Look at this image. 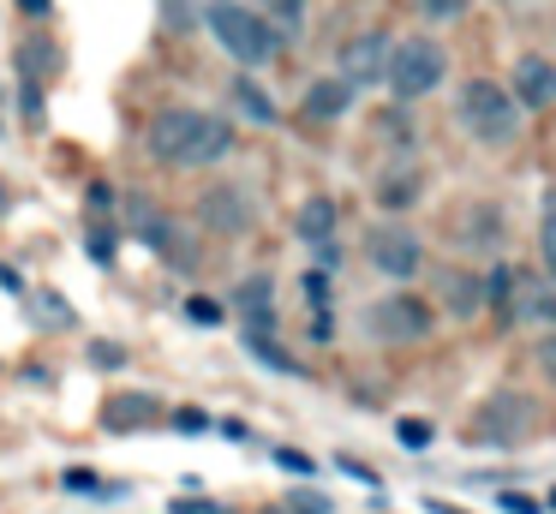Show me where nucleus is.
Here are the masks:
<instances>
[{
    "label": "nucleus",
    "mask_w": 556,
    "mask_h": 514,
    "mask_svg": "<svg viewBox=\"0 0 556 514\" xmlns=\"http://www.w3.org/2000/svg\"><path fill=\"white\" fill-rule=\"evenodd\" d=\"M144 150L168 167H216L233 155V126L210 108H162L144 126Z\"/></svg>",
    "instance_id": "nucleus-1"
},
{
    "label": "nucleus",
    "mask_w": 556,
    "mask_h": 514,
    "mask_svg": "<svg viewBox=\"0 0 556 514\" xmlns=\"http://www.w3.org/2000/svg\"><path fill=\"white\" fill-rule=\"evenodd\" d=\"M204 24H210V36L222 42V54L240 60L245 72H252V66H269V60L281 54V30H276V24H269L257 7H245V0H210V7H204Z\"/></svg>",
    "instance_id": "nucleus-2"
},
{
    "label": "nucleus",
    "mask_w": 556,
    "mask_h": 514,
    "mask_svg": "<svg viewBox=\"0 0 556 514\" xmlns=\"http://www.w3.org/2000/svg\"><path fill=\"white\" fill-rule=\"evenodd\" d=\"M460 126H467L479 143H491V150L515 143L520 108H515V96H508V84H496V78H467L460 84Z\"/></svg>",
    "instance_id": "nucleus-3"
},
{
    "label": "nucleus",
    "mask_w": 556,
    "mask_h": 514,
    "mask_svg": "<svg viewBox=\"0 0 556 514\" xmlns=\"http://www.w3.org/2000/svg\"><path fill=\"white\" fill-rule=\"evenodd\" d=\"M448 60L443 48L431 42V36H407V42L389 48V66H383V84L395 102H419V96H431L437 84H443Z\"/></svg>",
    "instance_id": "nucleus-4"
},
{
    "label": "nucleus",
    "mask_w": 556,
    "mask_h": 514,
    "mask_svg": "<svg viewBox=\"0 0 556 514\" xmlns=\"http://www.w3.org/2000/svg\"><path fill=\"white\" fill-rule=\"evenodd\" d=\"M431 305H425L419 293H389V299H377L371 311H365V329L377 335V341H395V347H407V341H425L431 335Z\"/></svg>",
    "instance_id": "nucleus-5"
},
{
    "label": "nucleus",
    "mask_w": 556,
    "mask_h": 514,
    "mask_svg": "<svg viewBox=\"0 0 556 514\" xmlns=\"http://www.w3.org/2000/svg\"><path fill=\"white\" fill-rule=\"evenodd\" d=\"M365 258H371L377 275H389V281H413V275L425 269V246L413 227L401 222H377L371 239H365Z\"/></svg>",
    "instance_id": "nucleus-6"
},
{
    "label": "nucleus",
    "mask_w": 556,
    "mask_h": 514,
    "mask_svg": "<svg viewBox=\"0 0 556 514\" xmlns=\"http://www.w3.org/2000/svg\"><path fill=\"white\" fill-rule=\"evenodd\" d=\"M532 425H539V406H532L520 389H503V394H491V401L479 406L472 437H479V442H503V449H508V442H527Z\"/></svg>",
    "instance_id": "nucleus-7"
},
{
    "label": "nucleus",
    "mask_w": 556,
    "mask_h": 514,
    "mask_svg": "<svg viewBox=\"0 0 556 514\" xmlns=\"http://www.w3.org/2000/svg\"><path fill=\"white\" fill-rule=\"evenodd\" d=\"M389 36L383 30H365V36H353V42H341V54H336V78H348L353 90L359 84H383V66H389Z\"/></svg>",
    "instance_id": "nucleus-8"
},
{
    "label": "nucleus",
    "mask_w": 556,
    "mask_h": 514,
    "mask_svg": "<svg viewBox=\"0 0 556 514\" xmlns=\"http://www.w3.org/2000/svg\"><path fill=\"white\" fill-rule=\"evenodd\" d=\"M252 198H245L240 186H210L204 198H198V222L210 227V234H245V227H252Z\"/></svg>",
    "instance_id": "nucleus-9"
},
{
    "label": "nucleus",
    "mask_w": 556,
    "mask_h": 514,
    "mask_svg": "<svg viewBox=\"0 0 556 514\" xmlns=\"http://www.w3.org/2000/svg\"><path fill=\"white\" fill-rule=\"evenodd\" d=\"M508 96H515V108H556V60L520 54L515 78H508Z\"/></svg>",
    "instance_id": "nucleus-10"
},
{
    "label": "nucleus",
    "mask_w": 556,
    "mask_h": 514,
    "mask_svg": "<svg viewBox=\"0 0 556 514\" xmlns=\"http://www.w3.org/2000/svg\"><path fill=\"white\" fill-rule=\"evenodd\" d=\"M503 323H556V293L515 269V287H508V305H503Z\"/></svg>",
    "instance_id": "nucleus-11"
},
{
    "label": "nucleus",
    "mask_w": 556,
    "mask_h": 514,
    "mask_svg": "<svg viewBox=\"0 0 556 514\" xmlns=\"http://www.w3.org/2000/svg\"><path fill=\"white\" fill-rule=\"evenodd\" d=\"M240 311H245V335H269V323H276V281L269 275L240 281Z\"/></svg>",
    "instance_id": "nucleus-12"
},
{
    "label": "nucleus",
    "mask_w": 556,
    "mask_h": 514,
    "mask_svg": "<svg viewBox=\"0 0 556 514\" xmlns=\"http://www.w3.org/2000/svg\"><path fill=\"white\" fill-rule=\"evenodd\" d=\"M156 413L162 406L150 401V394H114V401L102 406V425L109 430H144V425H156Z\"/></svg>",
    "instance_id": "nucleus-13"
},
{
    "label": "nucleus",
    "mask_w": 556,
    "mask_h": 514,
    "mask_svg": "<svg viewBox=\"0 0 556 514\" xmlns=\"http://www.w3.org/2000/svg\"><path fill=\"white\" fill-rule=\"evenodd\" d=\"M293 234H300L305 246L324 251L329 239H336V198H305V203H300V222H293Z\"/></svg>",
    "instance_id": "nucleus-14"
},
{
    "label": "nucleus",
    "mask_w": 556,
    "mask_h": 514,
    "mask_svg": "<svg viewBox=\"0 0 556 514\" xmlns=\"http://www.w3.org/2000/svg\"><path fill=\"white\" fill-rule=\"evenodd\" d=\"M437 293H443V305L455 311V317H472V311L484 305L479 275H467V269H437Z\"/></svg>",
    "instance_id": "nucleus-15"
},
{
    "label": "nucleus",
    "mask_w": 556,
    "mask_h": 514,
    "mask_svg": "<svg viewBox=\"0 0 556 514\" xmlns=\"http://www.w3.org/2000/svg\"><path fill=\"white\" fill-rule=\"evenodd\" d=\"M353 108V84L348 78H317L312 90H305V114L312 120H341Z\"/></svg>",
    "instance_id": "nucleus-16"
},
{
    "label": "nucleus",
    "mask_w": 556,
    "mask_h": 514,
    "mask_svg": "<svg viewBox=\"0 0 556 514\" xmlns=\"http://www.w3.org/2000/svg\"><path fill=\"white\" fill-rule=\"evenodd\" d=\"M233 102H240V114H252L257 126H276V120H281V108L269 102V90L252 78V72H240V78H233Z\"/></svg>",
    "instance_id": "nucleus-17"
},
{
    "label": "nucleus",
    "mask_w": 556,
    "mask_h": 514,
    "mask_svg": "<svg viewBox=\"0 0 556 514\" xmlns=\"http://www.w3.org/2000/svg\"><path fill=\"white\" fill-rule=\"evenodd\" d=\"M413 198H419V174H383L377 179V203H383V210H407Z\"/></svg>",
    "instance_id": "nucleus-18"
},
{
    "label": "nucleus",
    "mask_w": 556,
    "mask_h": 514,
    "mask_svg": "<svg viewBox=\"0 0 556 514\" xmlns=\"http://www.w3.org/2000/svg\"><path fill=\"white\" fill-rule=\"evenodd\" d=\"M245 7H257L276 30H300L305 24V0H245Z\"/></svg>",
    "instance_id": "nucleus-19"
},
{
    "label": "nucleus",
    "mask_w": 556,
    "mask_h": 514,
    "mask_svg": "<svg viewBox=\"0 0 556 514\" xmlns=\"http://www.w3.org/2000/svg\"><path fill=\"white\" fill-rule=\"evenodd\" d=\"M245 353H257V359H264L269 371H300V365H293V359L281 353L276 341H269V335H245Z\"/></svg>",
    "instance_id": "nucleus-20"
},
{
    "label": "nucleus",
    "mask_w": 556,
    "mask_h": 514,
    "mask_svg": "<svg viewBox=\"0 0 556 514\" xmlns=\"http://www.w3.org/2000/svg\"><path fill=\"white\" fill-rule=\"evenodd\" d=\"M467 7H472V0H419V12H425L431 24H455V18H467Z\"/></svg>",
    "instance_id": "nucleus-21"
},
{
    "label": "nucleus",
    "mask_w": 556,
    "mask_h": 514,
    "mask_svg": "<svg viewBox=\"0 0 556 514\" xmlns=\"http://www.w3.org/2000/svg\"><path fill=\"white\" fill-rule=\"evenodd\" d=\"M539 258H544V269H551V281H556V203L544 210V222H539Z\"/></svg>",
    "instance_id": "nucleus-22"
},
{
    "label": "nucleus",
    "mask_w": 556,
    "mask_h": 514,
    "mask_svg": "<svg viewBox=\"0 0 556 514\" xmlns=\"http://www.w3.org/2000/svg\"><path fill=\"white\" fill-rule=\"evenodd\" d=\"M186 317L210 329V323H222V305H216V299H186Z\"/></svg>",
    "instance_id": "nucleus-23"
},
{
    "label": "nucleus",
    "mask_w": 556,
    "mask_h": 514,
    "mask_svg": "<svg viewBox=\"0 0 556 514\" xmlns=\"http://www.w3.org/2000/svg\"><path fill=\"white\" fill-rule=\"evenodd\" d=\"M532 359H539V371L556 383V335H539V347H532Z\"/></svg>",
    "instance_id": "nucleus-24"
},
{
    "label": "nucleus",
    "mask_w": 556,
    "mask_h": 514,
    "mask_svg": "<svg viewBox=\"0 0 556 514\" xmlns=\"http://www.w3.org/2000/svg\"><path fill=\"white\" fill-rule=\"evenodd\" d=\"M293 514H329V497H317V490H305V497H288Z\"/></svg>",
    "instance_id": "nucleus-25"
},
{
    "label": "nucleus",
    "mask_w": 556,
    "mask_h": 514,
    "mask_svg": "<svg viewBox=\"0 0 556 514\" xmlns=\"http://www.w3.org/2000/svg\"><path fill=\"white\" fill-rule=\"evenodd\" d=\"M496 509H508V514H544L532 497H515V490H508V497H496Z\"/></svg>",
    "instance_id": "nucleus-26"
},
{
    "label": "nucleus",
    "mask_w": 556,
    "mask_h": 514,
    "mask_svg": "<svg viewBox=\"0 0 556 514\" xmlns=\"http://www.w3.org/2000/svg\"><path fill=\"white\" fill-rule=\"evenodd\" d=\"M276 461H281V466H288V473H312V461H305V454H300V449H281V454H276Z\"/></svg>",
    "instance_id": "nucleus-27"
},
{
    "label": "nucleus",
    "mask_w": 556,
    "mask_h": 514,
    "mask_svg": "<svg viewBox=\"0 0 556 514\" xmlns=\"http://www.w3.org/2000/svg\"><path fill=\"white\" fill-rule=\"evenodd\" d=\"M90 258L109 263V258H114V234H90Z\"/></svg>",
    "instance_id": "nucleus-28"
},
{
    "label": "nucleus",
    "mask_w": 556,
    "mask_h": 514,
    "mask_svg": "<svg viewBox=\"0 0 556 514\" xmlns=\"http://www.w3.org/2000/svg\"><path fill=\"white\" fill-rule=\"evenodd\" d=\"M174 425H180V430H204V425H210V418H204V413H192V406H186V413H180V418H174Z\"/></svg>",
    "instance_id": "nucleus-29"
},
{
    "label": "nucleus",
    "mask_w": 556,
    "mask_h": 514,
    "mask_svg": "<svg viewBox=\"0 0 556 514\" xmlns=\"http://www.w3.org/2000/svg\"><path fill=\"white\" fill-rule=\"evenodd\" d=\"M18 7H25L30 18H42V12H49V0H18Z\"/></svg>",
    "instance_id": "nucleus-30"
}]
</instances>
